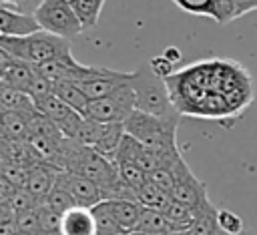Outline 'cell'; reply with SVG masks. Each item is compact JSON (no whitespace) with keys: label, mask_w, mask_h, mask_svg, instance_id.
Listing matches in <instances>:
<instances>
[{"label":"cell","mask_w":257,"mask_h":235,"mask_svg":"<svg viewBox=\"0 0 257 235\" xmlns=\"http://www.w3.org/2000/svg\"><path fill=\"white\" fill-rule=\"evenodd\" d=\"M251 74H247L239 62L211 58L193 62L187 68L175 70L167 78L171 98L181 114L223 119L239 108L229 94L239 92L253 98ZM241 110V108H239Z\"/></svg>","instance_id":"cell-1"},{"label":"cell","mask_w":257,"mask_h":235,"mask_svg":"<svg viewBox=\"0 0 257 235\" xmlns=\"http://www.w3.org/2000/svg\"><path fill=\"white\" fill-rule=\"evenodd\" d=\"M177 127L179 119H163L137 108L124 121L126 135L135 137L141 145L153 151L159 159V167L167 169H173V165L183 157L177 145Z\"/></svg>","instance_id":"cell-2"},{"label":"cell","mask_w":257,"mask_h":235,"mask_svg":"<svg viewBox=\"0 0 257 235\" xmlns=\"http://www.w3.org/2000/svg\"><path fill=\"white\" fill-rule=\"evenodd\" d=\"M131 88L135 90V104L137 110L163 116V119H181V112L177 110L167 78H161L153 72L149 62H141L133 74H131Z\"/></svg>","instance_id":"cell-3"},{"label":"cell","mask_w":257,"mask_h":235,"mask_svg":"<svg viewBox=\"0 0 257 235\" xmlns=\"http://www.w3.org/2000/svg\"><path fill=\"white\" fill-rule=\"evenodd\" d=\"M0 46H4L14 58L34 66L70 54V40L50 34L42 28L26 36H0Z\"/></svg>","instance_id":"cell-4"},{"label":"cell","mask_w":257,"mask_h":235,"mask_svg":"<svg viewBox=\"0 0 257 235\" xmlns=\"http://www.w3.org/2000/svg\"><path fill=\"white\" fill-rule=\"evenodd\" d=\"M34 18L42 30L56 34L60 38H66L70 42L84 32L80 20L76 18L70 6V0H44L36 8Z\"/></svg>","instance_id":"cell-5"},{"label":"cell","mask_w":257,"mask_h":235,"mask_svg":"<svg viewBox=\"0 0 257 235\" xmlns=\"http://www.w3.org/2000/svg\"><path fill=\"white\" fill-rule=\"evenodd\" d=\"M137 108L135 104V90L131 88V82L102 98H94L88 102L86 119L98 121V123H122L133 114Z\"/></svg>","instance_id":"cell-6"},{"label":"cell","mask_w":257,"mask_h":235,"mask_svg":"<svg viewBox=\"0 0 257 235\" xmlns=\"http://www.w3.org/2000/svg\"><path fill=\"white\" fill-rule=\"evenodd\" d=\"M34 106H36V110L42 116H46L48 121H52L58 127V131L64 137H68V139H74L76 137V133H78V129H80V125L84 121V114L76 112L62 98H58L54 92H50V94H46L42 98H36L34 100Z\"/></svg>","instance_id":"cell-7"},{"label":"cell","mask_w":257,"mask_h":235,"mask_svg":"<svg viewBox=\"0 0 257 235\" xmlns=\"http://www.w3.org/2000/svg\"><path fill=\"white\" fill-rule=\"evenodd\" d=\"M171 171L175 177V185H173V193H171L175 201H181L193 209H199L203 203L209 201L205 183L189 169V165L183 157L173 165Z\"/></svg>","instance_id":"cell-8"},{"label":"cell","mask_w":257,"mask_h":235,"mask_svg":"<svg viewBox=\"0 0 257 235\" xmlns=\"http://www.w3.org/2000/svg\"><path fill=\"white\" fill-rule=\"evenodd\" d=\"M131 74L133 72H120V70H112L106 66H94L92 74L78 84L86 92V96L90 100H94V98H102V96L126 86L131 82Z\"/></svg>","instance_id":"cell-9"},{"label":"cell","mask_w":257,"mask_h":235,"mask_svg":"<svg viewBox=\"0 0 257 235\" xmlns=\"http://www.w3.org/2000/svg\"><path fill=\"white\" fill-rule=\"evenodd\" d=\"M36 70L40 74H44L48 80L52 82H62V80H68V82H82L84 78H88L94 70V66H88V64H80L72 52L66 54V56H60V58H54V60H48L44 64H38Z\"/></svg>","instance_id":"cell-10"},{"label":"cell","mask_w":257,"mask_h":235,"mask_svg":"<svg viewBox=\"0 0 257 235\" xmlns=\"http://www.w3.org/2000/svg\"><path fill=\"white\" fill-rule=\"evenodd\" d=\"M56 183L62 185L76 201V205L82 207H94L100 201H106L104 191L90 179L78 175V173H70V171H60L56 177Z\"/></svg>","instance_id":"cell-11"},{"label":"cell","mask_w":257,"mask_h":235,"mask_svg":"<svg viewBox=\"0 0 257 235\" xmlns=\"http://www.w3.org/2000/svg\"><path fill=\"white\" fill-rule=\"evenodd\" d=\"M60 235H98L90 207L74 205L72 209L64 211L60 223Z\"/></svg>","instance_id":"cell-12"},{"label":"cell","mask_w":257,"mask_h":235,"mask_svg":"<svg viewBox=\"0 0 257 235\" xmlns=\"http://www.w3.org/2000/svg\"><path fill=\"white\" fill-rule=\"evenodd\" d=\"M40 30V24L32 14H22L0 6V36H26Z\"/></svg>","instance_id":"cell-13"},{"label":"cell","mask_w":257,"mask_h":235,"mask_svg":"<svg viewBox=\"0 0 257 235\" xmlns=\"http://www.w3.org/2000/svg\"><path fill=\"white\" fill-rule=\"evenodd\" d=\"M58 173H60V169H56L54 165H48V163H36V165L30 167L26 189H28L38 201H42V199L52 191Z\"/></svg>","instance_id":"cell-14"},{"label":"cell","mask_w":257,"mask_h":235,"mask_svg":"<svg viewBox=\"0 0 257 235\" xmlns=\"http://www.w3.org/2000/svg\"><path fill=\"white\" fill-rule=\"evenodd\" d=\"M36 110L26 112V110H4L2 116V131L0 137L10 139V141H26L30 133V121Z\"/></svg>","instance_id":"cell-15"},{"label":"cell","mask_w":257,"mask_h":235,"mask_svg":"<svg viewBox=\"0 0 257 235\" xmlns=\"http://www.w3.org/2000/svg\"><path fill=\"white\" fill-rule=\"evenodd\" d=\"M34 76H36V66L30 64V62H24V60H18L16 58L8 66V70L0 76V80L6 82V84H10V86H14V88H18V90L28 92L30 86H32Z\"/></svg>","instance_id":"cell-16"},{"label":"cell","mask_w":257,"mask_h":235,"mask_svg":"<svg viewBox=\"0 0 257 235\" xmlns=\"http://www.w3.org/2000/svg\"><path fill=\"white\" fill-rule=\"evenodd\" d=\"M90 211H92V215H94L98 235H126V233L120 229L118 221H116L114 203H112L110 199L96 203L94 207H90Z\"/></svg>","instance_id":"cell-17"},{"label":"cell","mask_w":257,"mask_h":235,"mask_svg":"<svg viewBox=\"0 0 257 235\" xmlns=\"http://www.w3.org/2000/svg\"><path fill=\"white\" fill-rule=\"evenodd\" d=\"M135 231H141L147 235H173V227L165 217V213L157 209H147V207H143Z\"/></svg>","instance_id":"cell-18"},{"label":"cell","mask_w":257,"mask_h":235,"mask_svg":"<svg viewBox=\"0 0 257 235\" xmlns=\"http://www.w3.org/2000/svg\"><path fill=\"white\" fill-rule=\"evenodd\" d=\"M54 94H56L58 98H62L68 106H72L76 112L86 114V108H88L90 98H88L86 92L80 88V84H76V82H68V80L54 82Z\"/></svg>","instance_id":"cell-19"},{"label":"cell","mask_w":257,"mask_h":235,"mask_svg":"<svg viewBox=\"0 0 257 235\" xmlns=\"http://www.w3.org/2000/svg\"><path fill=\"white\" fill-rule=\"evenodd\" d=\"M0 106L4 110H26V112L36 110L34 100L28 92L18 90L2 80H0Z\"/></svg>","instance_id":"cell-20"},{"label":"cell","mask_w":257,"mask_h":235,"mask_svg":"<svg viewBox=\"0 0 257 235\" xmlns=\"http://www.w3.org/2000/svg\"><path fill=\"white\" fill-rule=\"evenodd\" d=\"M137 199H139V203H141L143 207H147V209L165 211V209L169 207V203L173 201V195L147 179V183L137 189Z\"/></svg>","instance_id":"cell-21"},{"label":"cell","mask_w":257,"mask_h":235,"mask_svg":"<svg viewBox=\"0 0 257 235\" xmlns=\"http://www.w3.org/2000/svg\"><path fill=\"white\" fill-rule=\"evenodd\" d=\"M217 207L207 201L199 209H195V221L191 231L195 235H219V223H217Z\"/></svg>","instance_id":"cell-22"},{"label":"cell","mask_w":257,"mask_h":235,"mask_svg":"<svg viewBox=\"0 0 257 235\" xmlns=\"http://www.w3.org/2000/svg\"><path fill=\"white\" fill-rule=\"evenodd\" d=\"M165 217L169 219L171 227H173V233H179V231H187L193 227V221H195V209L181 203V201H171L169 207L163 211Z\"/></svg>","instance_id":"cell-23"},{"label":"cell","mask_w":257,"mask_h":235,"mask_svg":"<svg viewBox=\"0 0 257 235\" xmlns=\"http://www.w3.org/2000/svg\"><path fill=\"white\" fill-rule=\"evenodd\" d=\"M106 0H70V6L76 14V18L80 20L84 30H90L98 24L102 6Z\"/></svg>","instance_id":"cell-24"},{"label":"cell","mask_w":257,"mask_h":235,"mask_svg":"<svg viewBox=\"0 0 257 235\" xmlns=\"http://www.w3.org/2000/svg\"><path fill=\"white\" fill-rule=\"evenodd\" d=\"M112 203H114V215H116L120 229L124 233L135 231L139 217H141V211H143V205L137 201H112Z\"/></svg>","instance_id":"cell-25"},{"label":"cell","mask_w":257,"mask_h":235,"mask_svg":"<svg viewBox=\"0 0 257 235\" xmlns=\"http://www.w3.org/2000/svg\"><path fill=\"white\" fill-rule=\"evenodd\" d=\"M104 129H106V123H98V121H92V119H86L84 116V121H82V125L78 129L74 141H78L80 145L92 149L100 141V137L104 135Z\"/></svg>","instance_id":"cell-26"},{"label":"cell","mask_w":257,"mask_h":235,"mask_svg":"<svg viewBox=\"0 0 257 235\" xmlns=\"http://www.w3.org/2000/svg\"><path fill=\"white\" fill-rule=\"evenodd\" d=\"M42 203H44V205H48L50 209L58 211L60 215H62L64 211H68V209H72V207L76 205L74 197H72V195L62 187V185H58V183H54L52 191L42 199Z\"/></svg>","instance_id":"cell-27"},{"label":"cell","mask_w":257,"mask_h":235,"mask_svg":"<svg viewBox=\"0 0 257 235\" xmlns=\"http://www.w3.org/2000/svg\"><path fill=\"white\" fill-rule=\"evenodd\" d=\"M114 163H116V167H118L120 179H122L126 185H131L135 191L147 183V173H145L139 165H135V163H131V161H114Z\"/></svg>","instance_id":"cell-28"},{"label":"cell","mask_w":257,"mask_h":235,"mask_svg":"<svg viewBox=\"0 0 257 235\" xmlns=\"http://www.w3.org/2000/svg\"><path fill=\"white\" fill-rule=\"evenodd\" d=\"M217 223H219V231L225 233V235H237L241 231H245V225H243V219L229 211V209H219L217 211Z\"/></svg>","instance_id":"cell-29"},{"label":"cell","mask_w":257,"mask_h":235,"mask_svg":"<svg viewBox=\"0 0 257 235\" xmlns=\"http://www.w3.org/2000/svg\"><path fill=\"white\" fill-rule=\"evenodd\" d=\"M38 217H40V227L42 233H60V223H62V215L54 209H50L48 205H44L42 201L36 207Z\"/></svg>","instance_id":"cell-30"},{"label":"cell","mask_w":257,"mask_h":235,"mask_svg":"<svg viewBox=\"0 0 257 235\" xmlns=\"http://www.w3.org/2000/svg\"><path fill=\"white\" fill-rule=\"evenodd\" d=\"M16 225H18L20 235H40L42 233L40 217H38V211L36 209L16 213Z\"/></svg>","instance_id":"cell-31"},{"label":"cell","mask_w":257,"mask_h":235,"mask_svg":"<svg viewBox=\"0 0 257 235\" xmlns=\"http://www.w3.org/2000/svg\"><path fill=\"white\" fill-rule=\"evenodd\" d=\"M8 203L12 205L14 213H22V211H30V209H36L38 207V199L26 189V187H18L14 191V195L8 199Z\"/></svg>","instance_id":"cell-32"},{"label":"cell","mask_w":257,"mask_h":235,"mask_svg":"<svg viewBox=\"0 0 257 235\" xmlns=\"http://www.w3.org/2000/svg\"><path fill=\"white\" fill-rule=\"evenodd\" d=\"M181 10L195 14V16H209L213 18L215 0H173Z\"/></svg>","instance_id":"cell-33"},{"label":"cell","mask_w":257,"mask_h":235,"mask_svg":"<svg viewBox=\"0 0 257 235\" xmlns=\"http://www.w3.org/2000/svg\"><path fill=\"white\" fill-rule=\"evenodd\" d=\"M28 173H30V167H26V165H8L2 169V175L16 187H26Z\"/></svg>","instance_id":"cell-34"},{"label":"cell","mask_w":257,"mask_h":235,"mask_svg":"<svg viewBox=\"0 0 257 235\" xmlns=\"http://www.w3.org/2000/svg\"><path fill=\"white\" fill-rule=\"evenodd\" d=\"M213 20L219 24H227L235 20V0H215Z\"/></svg>","instance_id":"cell-35"},{"label":"cell","mask_w":257,"mask_h":235,"mask_svg":"<svg viewBox=\"0 0 257 235\" xmlns=\"http://www.w3.org/2000/svg\"><path fill=\"white\" fill-rule=\"evenodd\" d=\"M147 179H149L151 183H155V185H159L161 189H165V191H169V193H173V185H175V177H173V171H171V169H167V167H159V169H155V171H151V173L147 175Z\"/></svg>","instance_id":"cell-36"},{"label":"cell","mask_w":257,"mask_h":235,"mask_svg":"<svg viewBox=\"0 0 257 235\" xmlns=\"http://www.w3.org/2000/svg\"><path fill=\"white\" fill-rule=\"evenodd\" d=\"M44 0H0V6H6L10 10L22 12V14H32L36 12V8L42 4Z\"/></svg>","instance_id":"cell-37"},{"label":"cell","mask_w":257,"mask_h":235,"mask_svg":"<svg viewBox=\"0 0 257 235\" xmlns=\"http://www.w3.org/2000/svg\"><path fill=\"white\" fill-rule=\"evenodd\" d=\"M149 64H151V68H153V72L155 74H159L161 78H169L173 72H175V64L165 56V54H159V56H153L151 60H149Z\"/></svg>","instance_id":"cell-38"},{"label":"cell","mask_w":257,"mask_h":235,"mask_svg":"<svg viewBox=\"0 0 257 235\" xmlns=\"http://www.w3.org/2000/svg\"><path fill=\"white\" fill-rule=\"evenodd\" d=\"M253 10H257V0H235V18H241Z\"/></svg>","instance_id":"cell-39"},{"label":"cell","mask_w":257,"mask_h":235,"mask_svg":"<svg viewBox=\"0 0 257 235\" xmlns=\"http://www.w3.org/2000/svg\"><path fill=\"white\" fill-rule=\"evenodd\" d=\"M14 60H16V58H14V56H12L4 46H0V76L8 70V66H10Z\"/></svg>","instance_id":"cell-40"},{"label":"cell","mask_w":257,"mask_h":235,"mask_svg":"<svg viewBox=\"0 0 257 235\" xmlns=\"http://www.w3.org/2000/svg\"><path fill=\"white\" fill-rule=\"evenodd\" d=\"M0 235H20L18 225H16V219H12V221H2V223H0Z\"/></svg>","instance_id":"cell-41"},{"label":"cell","mask_w":257,"mask_h":235,"mask_svg":"<svg viewBox=\"0 0 257 235\" xmlns=\"http://www.w3.org/2000/svg\"><path fill=\"white\" fill-rule=\"evenodd\" d=\"M163 54H165V56H167V58H169V60H171L173 64H177V62L181 60V52H179V50H177L175 46H169V48H167V50H165Z\"/></svg>","instance_id":"cell-42"},{"label":"cell","mask_w":257,"mask_h":235,"mask_svg":"<svg viewBox=\"0 0 257 235\" xmlns=\"http://www.w3.org/2000/svg\"><path fill=\"white\" fill-rule=\"evenodd\" d=\"M173 235H195L191 229H187V231H179V233H173Z\"/></svg>","instance_id":"cell-43"},{"label":"cell","mask_w":257,"mask_h":235,"mask_svg":"<svg viewBox=\"0 0 257 235\" xmlns=\"http://www.w3.org/2000/svg\"><path fill=\"white\" fill-rule=\"evenodd\" d=\"M219 233H221V231H219ZM221 235H225V233H221ZM237 235H253V233H251V231H247V229H245V231H241V233H237Z\"/></svg>","instance_id":"cell-44"},{"label":"cell","mask_w":257,"mask_h":235,"mask_svg":"<svg viewBox=\"0 0 257 235\" xmlns=\"http://www.w3.org/2000/svg\"><path fill=\"white\" fill-rule=\"evenodd\" d=\"M2 116H4V108L0 106V131H2Z\"/></svg>","instance_id":"cell-45"},{"label":"cell","mask_w":257,"mask_h":235,"mask_svg":"<svg viewBox=\"0 0 257 235\" xmlns=\"http://www.w3.org/2000/svg\"><path fill=\"white\" fill-rule=\"evenodd\" d=\"M126 235H147V233H141V231H131V233H126Z\"/></svg>","instance_id":"cell-46"},{"label":"cell","mask_w":257,"mask_h":235,"mask_svg":"<svg viewBox=\"0 0 257 235\" xmlns=\"http://www.w3.org/2000/svg\"><path fill=\"white\" fill-rule=\"evenodd\" d=\"M2 169H4V165H2V161H0V175H2Z\"/></svg>","instance_id":"cell-47"},{"label":"cell","mask_w":257,"mask_h":235,"mask_svg":"<svg viewBox=\"0 0 257 235\" xmlns=\"http://www.w3.org/2000/svg\"><path fill=\"white\" fill-rule=\"evenodd\" d=\"M219 235H221V233H219Z\"/></svg>","instance_id":"cell-48"}]
</instances>
